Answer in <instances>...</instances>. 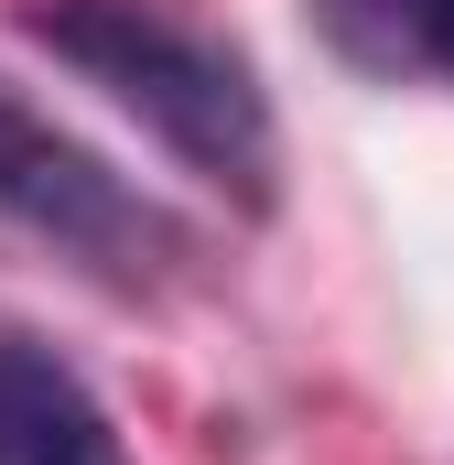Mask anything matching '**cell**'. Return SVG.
<instances>
[{
  "label": "cell",
  "mask_w": 454,
  "mask_h": 465,
  "mask_svg": "<svg viewBox=\"0 0 454 465\" xmlns=\"http://www.w3.org/2000/svg\"><path fill=\"white\" fill-rule=\"evenodd\" d=\"M0 465H130L87 379L11 325H0Z\"/></svg>",
  "instance_id": "3957f363"
},
{
  "label": "cell",
  "mask_w": 454,
  "mask_h": 465,
  "mask_svg": "<svg viewBox=\"0 0 454 465\" xmlns=\"http://www.w3.org/2000/svg\"><path fill=\"white\" fill-rule=\"evenodd\" d=\"M0 217H22L33 238H54L65 260H87L98 282H163L184 260V228L130 184L109 173L87 141H65L54 119H33L11 87H0Z\"/></svg>",
  "instance_id": "7a4b0ae2"
},
{
  "label": "cell",
  "mask_w": 454,
  "mask_h": 465,
  "mask_svg": "<svg viewBox=\"0 0 454 465\" xmlns=\"http://www.w3.org/2000/svg\"><path fill=\"white\" fill-rule=\"evenodd\" d=\"M22 22L87 87H109L184 173H206L238 206H271L281 130H271V98H260V76H249L238 44H217L206 22H173L163 0H33Z\"/></svg>",
  "instance_id": "6da1fadb"
},
{
  "label": "cell",
  "mask_w": 454,
  "mask_h": 465,
  "mask_svg": "<svg viewBox=\"0 0 454 465\" xmlns=\"http://www.w3.org/2000/svg\"><path fill=\"white\" fill-rule=\"evenodd\" d=\"M336 33L368 65H433V76H454V0H336Z\"/></svg>",
  "instance_id": "277c9868"
}]
</instances>
